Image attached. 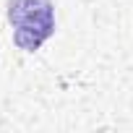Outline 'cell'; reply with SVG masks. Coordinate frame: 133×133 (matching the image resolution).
Returning <instances> with one entry per match:
<instances>
[{
  "mask_svg": "<svg viewBox=\"0 0 133 133\" xmlns=\"http://www.w3.org/2000/svg\"><path fill=\"white\" fill-rule=\"evenodd\" d=\"M8 21L13 44L24 52H37L55 34V5L52 0H8Z\"/></svg>",
  "mask_w": 133,
  "mask_h": 133,
  "instance_id": "cell-1",
  "label": "cell"
}]
</instances>
